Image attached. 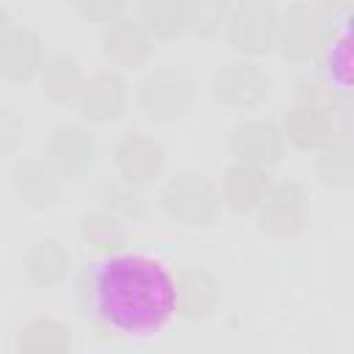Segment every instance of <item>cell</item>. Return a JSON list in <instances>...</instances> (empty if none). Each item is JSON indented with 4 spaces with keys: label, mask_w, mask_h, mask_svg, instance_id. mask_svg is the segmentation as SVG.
<instances>
[{
    "label": "cell",
    "mask_w": 354,
    "mask_h": 354,
    "mask_svg": "<svg viewBox=\"0 0 354 354\" xmlns=\"http://www.w3.org/2000/svg\"><path fill=\"white\" fill-rule=\"evenodd\" d=\"M75 301L94 326L124 335L155 332L177 315L174 271L149 254L97 257L77 271Z\"/></svg>",
    "instance_id": "obj_1"
},
{
    "label": "cell",
    "mask_w": 354,
    "mask_h": 354,
    "mask_svg": "<svg viewBox=\"0 0 354 354\" xmlns=\"http://www.w3.org/2000/svg\"><path fill=\"white\" fill-rule=\"evenodd\" d=\"M160 205L177 224L199 227L218 216V188L199 171H180L160 188Z\"/></svg>",
    "instance_id": "obj_2"
},
{
    "label": "cell",
    "mask_w": 354,
    "mask_h": 354,
    "mask_svg": "<svg viewBox=\"0 0 354 354\" xmlns=\"http://www.w3.org/2000/svg\"><path fill=\"white\" fill-rule=\"evenodd\" d=\"M138 105L149 119L174 122L194 105V80L180 66L149 69L138 83Z\"/></svg>",
    "instance_id": "obj_3"
},
{
    "label": "cell",
    "mask_w": 354,
    "mask_h": 354,
    "mask_svg": "<svg viewBox=\"0 0 354 354\" xmlns=\"http://www.w3.org/2000/svg\"><path fill=\"white\" fill-rule=\"evenodd\" d=\"M279 8L271 0H243L230 6L227 36L230 44L243 55H263L277 47Z\"/></svg>",
    "instance_id": "obj_4"
},
{
    "label": "cell",
    "mask_w": 354,
    "mask_h": 354,
    "mask_svg": "<svg viewBox=\"0 0 354 354\" xmlns=\"http://www.w3.org/2000/svg\"><path fill=\"white\" fill-rule=\"evenodd\" d=\"M324 41V8L313 3H290L279 11L277 47L285 61L307 64L321 53Z\"/></svg>",
    "instance_id": "obj_5"
},
{
    "label": "cell",
    "mask_w": 354,
    "mask_h": 354,
    "mask_svg": "<svg viewBox=\"0 0 354 354\" xmlns=\"http://www.w3.org/2000/svg\"><path fill=\"white\" fill-rule=\"evenodd\" d=\"M44 155H47V163L55 169L58 177L80 180L97 166L100 147H97V138L88 127L75 124V122H64V124H55L50 130Z\"/></svg>",
    "instance_id": "obj_6"
},
{
    "label": "cell",
    "mask_w": 354,
    "mask_h": 354,
    "mask_svg": "<svg viewBox=\"0 0 354 354\" xmlns=\"http://www.w3.org/2000/svg\"><path fill=\"white\" fill-rule=\"evenodd\" d=\"M310 216L307 194L299 183H271L268 194L257 205V227L271 238H293L304 230Z\"/></svg>",
    "instance_id": "obj_7"
},
{
    "label": "cell",
    "mask_w": 354,
    "mask_h": 354,
    "mask_svg": "<svg viewBox=\"0 0 354 354\" xmlns=\"http://www.w3.org/2000/svg\"><path fill=\"white\" fill-rule=\"evenodd\" d=\"M227 149L235 158V163L268 169L277 163L285 152V136L282 130L268 119H246L238 122L227 136Z\"/></svg>",
    "instance_id": "obj_8"
},
{
    "label": "cell",
    "mask_w": 354,
    "mask_h": 354,
    "mask_svg": "<svg viewBox=\"0 0 354 354\" xmlns=\"http://www.w3.org/2000/svg\"><path fill=\"white\" fill-rule=\"evenodd\" d=\"M213 97L227 108H252L266 100L271 80L254 61H230L213 75Z\"/></svg>",
    "instance_id": "obj_9"
},
{
    "label": "cell",
    "mask_w": 354,
    "mask_h": 354,
    "mask_svg": "<svg viewBox=\"0 0 354 354\" xmlns=\"http://www.w3.org/2000/svg\"><path fill=\"white\" fill-rule=\"evenodd\" d=\"M113 163H116L122 183L138 188V185L152 183L163 171L166 155H163V147L158 138H152L141 130H130L116 141Z\"/></svg>",
    "instance_id": "obj_10"
},
{
    "label": "cell",
    "mask_w": 354,
    "mask_h": 354,
    "mask_svg": "<svg viewBox=\"0 0 354 354\" xmlns=\"http://www.w3.org/2000/svg\"><path fill=\"white\" fill-rule=\"evenodd\" d=\"M130 86L116 69H100L88 80H83V88L77 94L80 116L88 122H111L119 119L127 108Z\"/></svg>",
    "instance_id": "obj_11"
},
{
    "label": "cell",
    "mask_w": 354,
    "mask_h": 354,
    "mask_svg": "<svg viewBox=\"0 0 354 354\" xmlns=\"http://www.w3.org/2000/svg\"><path fill=\"white\" fill-rule=\"evenodd\" d=\"M102 53L108 61L124 69H138L152 55V36L130 14H119L102 25Z\"/></svg>",
    "instance_id": "obj_12"
},
{
    "label": "cell",
    "mask_w": 354,
    "mask_h": 354,
    "mask_svg": "<svg viewBox=\"0 0 354 354\" xmlns=\"http://www.w3.org/2000/svg\"><path fill=\"white\" fill-rule=\"evenodd\" d=\"M44 64V41L28 25H11L0 41V72L8 80H30Z\"/></svg>",
    "instance_id": "obj_13"
},
{
    "label": "cell",
    "mask_w": 354,
    "mask_h": 354,
    "mask_svg": "<svg viewBox=\"0 0 354 354\" xmlns=\"http://www.w3.org/2000/svg\"><path fill=\"white\" fill-rule=\"evenodd\" d=\"M279 130L299 149H324L335 136L332 108L315 102H296L288 108Z\"/></svg>",
    "instance_id": "obj_14"
},
{
    "label": "cell",
    "mask_w": 354,
    "mask_h": 354,
    "mask_svg": "<svg viewBox=\"0 0 354 354\" xmlns=\"http://www.w3.org/2000/svg\"><path fill=\"white\" fill-rule=\"evenodd\" d=\"M174 293H177V315L183 318H207L221 296L218 279L205 268H180L174 271Z\"/></svg>",
    "instance_id": "obj_15"
},
{
    "label": "cell",
    "mask_w": 354,
    "mask_h": 354,
    "mask_svg": "<svg viewBox=\"0 0 354 354\" xmlns=\"http://www.w3.org/2000/svg\"><path fill=\"white\" fill-rule=\"evenodd\" d=\"M268 188H271L268 169H257V166H246V163H232L224 171V177H221L218 196H221V202L230 210L249 213V210H257V205L263 202Z\"/></svg>",
    "instance_id": "obj_16"
},
{
    "label": "cell",
    "mask_w": 354,
    "mask_h": 354,
    "mask_svg": "<svg viewBox=\"0 0 354 354\" xmlns=\"http://www.w3.org/2000/svg\"><path fill=\"white\" fill-rule=\"evenodd\" d=\"M14 191L30 207H50L61 194V177L47 158H22L14 166Z\"/></svg>",
    "instance_id": "obj_17"
},
{
    "label": "cell",
    "mask_w": 354,
    "mask_h": 354,
    "mask_svg": "<svg viewBox=\"0 0 354 354\" xmlns=\"http://www.w3.org/2000/svg\"><path fill=\"white\" fill-rule=\"evenodd\" d=\"M80 241H83V249L91 254V260L111 257L127 246V230H124V221L108 213L105 207L88 210L80 216Z\"/></svg>",
    "instance_id": "obj_18"
},
{
    "label": "cell",
    "mask_w": 354,
    "mask_h": 354,
    "mask_svg": "<svg viewBox=\"0 0 354 354\" xmlns=\"http://www.w3.org/2000/svg\"><path fill=\"white\" fill-rule=\"evenodd\" d=\"M72 329L50 315L25 321L17 332V354H69Z\"/></svg>",
    "instance_id": "obj_19"
},
{
    "label": "cell",
    "mask_w": 354,
    "mask_h": 354,
    "mask_svg": "<svg viewBox=\"0 0 354 354\" xmlns=\"http://www.w3.org/2000/svg\"><path fill=\"white\" fill-rule=\"evenodd\" d=\"M39 80H41V91L47 94V100L64 105V102L77 100V94L83 88V69L75 55L53 53V55H44Z\"/></svg>",
    "instance_id": "obj_20"
},
{
    "label": "cell",
    "mask_w": 354,
    "mask_h": 354,
    "mask_svg": "<svg viewBox=\"0 0 354 354\" xmlns=\"http://www.w3.org/2000/svg\"><path fill=\"white\" fill-rule=\"evenodd\" d=\"M25 274L33 285L39 288H50V285H58L69 266H72V257H69V249L55 241V238H44V241H36L28 252H25Z\"/></svg>",
    "instance_id": "obj_21"
},
{
    "label": "cell",
    "mask_w": 354,
    "mask_h": 354,
    "mask_svg": "<svg viewBox=\"0 0 354 354\" xmlns=\"http://www.w3.org/2000/svg\"><path fill=\"white\" fill-rule=\"evenodd\" d=\"M138 22L155 39H177L188 30L185 0H147L138 8Z\"/></svg>",
    "instance_id": "obj_22"
},
{
    "label": "cell",
    "mask_w": 354,
    "mask_h": 354,
    "mask_svg": "<svg viewBox=\"0 0 354 354\" xmlns=\"http://www.w3.org/2000/svg\"><path fill=\"white\" fill-rule=\"evenodd\" d=\"M318 177L326 185H335V188H346L351 183V141H348L346 130L335 133L332 141L321 149Z\"/></svg>",
    "instance_id": "obj_23"
},
{
    "label": "cell",
    "mask_w": 354,
    "mask_h": 354,
    "mask_svg": "<svg viewBox=\"0 0 354 354\" xmlns=\"http://www.w3.org/2000/svg\"><path fill=\"white\" fill-rule=\"evenodd\" d=\"M230 14V3L224 0H191L185 3V25L191 33L213 36Z\"/></svg>",
    "instance_id": "obj_24"
},
{
    "label": "cell",
    "mask_w": 354,
    "mask_h": 354,
    "mask_svg": "<svg viewBox=\"0 0 354 354\" xmlns=\"http://www.w3.org/2000/svg\"><path fill=\"white\" fill-rule=\"evenodd\" d=\"M102 202L105 210L119 216V218H138L144 216V196L133 185H105L102 188Z\"/></svg>",
    "instance_id": "obj_25"
},
{
    "label": "cell",
    "mask_w": 354,
    "mask_h": 354,
    "mask_svg": "<svg viewBox=\"0 0 354 354\" xmlns=\"http://www.w3.org/2000/svg\"><path fill=\"white\" fill-rule=\"evenodd\" d=\"M28 136L25 113L17 105H0V155L14 152Z\"/></svg>",
    "instance_id": "obj_26"
},
{
    "label": "cell",
    "mask_w": 354,
    "mask_h": 354,
    "mask_svg": "<svg viewBox=\"0 0 354 354\" xmlns=\"http://www.w3.org/2000/svg\"><path fill=\"white\" fill-rule=\"evenodd\" d=\"M75 11L83 19H88V22L108 25L111 19H116L119 14H124V6L119 0H80V3H75Z\"/></svg>",
    "instance_id": "obj_27"
},
{
    "label": "cell",
    "mask_w": 354,
    "mask_h": 354,
    "mask_svg": "<svg viewBox=\"0 0 354 354\" xmlns=\"http://www.w3.org/2000/svg\"><path fill=\"white\" fill-rule=\"evenodd\" d=\"M8 22H11V17H8V11H6L3 6H0V41H3V36L8 33V28H11Z\"/></svg>",
    "instance_id": "obj_28"
}]
</instances>
